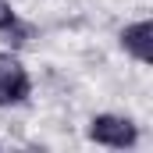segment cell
Instances as JSON below:
<instances>
[{"label": "cell", "instance_id": "obj_1", "mask_svg": "<svg viewBox=\"0 0 153 153\" xmlns=\"http://www.w3.org/2000/svg\"><path fill=\"white\" fill-rule=\"evenodd\" d=\"M89 143L107 146V150H128L139 143V125L125 114H96L85 128Z\"/></svg>", "mask_w": 153, "mask_h": 153}, {"label": "cell", "instance_id": "obj_2", "mask_svg": "<svg viewBox=\"0 0 153 153\" xmlns=\"http://www.w3.org/2000/svg\"><path fill=\"white\" fill-rule=\"evenodd\" d=\"M32 96L29 68L14 53H0V107H18Z\"/></svg>", "mask_w": 153, "mask_h": 153}, {"label": "cell", "instance_id": "obj_3", "mask_svg": "<svg viewBox=\"0 0 153 153\" xmlns=\"http://www.w3.org/2000/svg\"><path fill=\"white\" fill-rule=\"evenodd\" d=\"M117 39H121V50H125L132 61H139V64H153V22H150V18L125 25Z\"/></svg>", "mask_w": 153, "mask_h": 153}, {"label": "cell", "instance_id": "obj_4", "mask_svg": "<svg viewBox=\"0 0 153 153\" xmlns=\"http://www.w3.org/2000/svg\"><path fill=\"white\" fill-rule=\"evenodd\" d=\"M14 22H18V11L11 7V0H0V32H7Z\"/></svg>", "mask_w": 153, "mask_h": 153}]
</instances>
